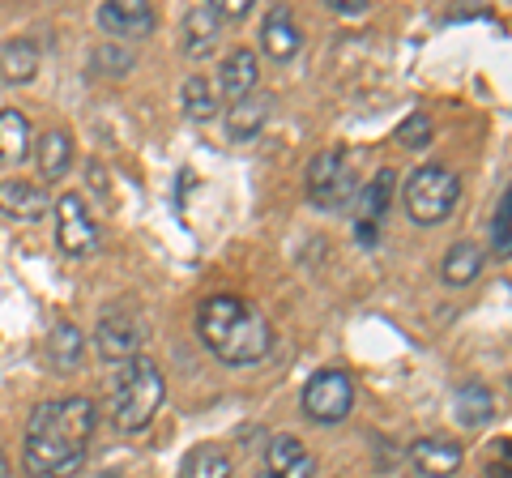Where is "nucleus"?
<instances>
[{
	"mask_svg": "<svg viewBox=\"0 0 512 478\" xmlns=\"http://www.w3.org/2000/svg\"><path fill=\"white\" fill-rule=\"evenodd\" d=\"M94 410L90 397H52L39 402L26 419V444H22V461L35 478H69L86 466L90 440H94Z\"/></svg>",
	"mask_w": 512,
	"mask_h": 478,
	"instance_id": "f257e3e1",
	"label": "nucleus"
},
{
	"mask_svg": "<svg viewBox=\"0 0 512 478\" xmlns=\"http://www.w3.org/2000/svg\"><path fill=\"white\" fill-rule=\"evenodd\" d=\"M197 338L227 368H252V363H261L269 355L274 329H269L265 312L248 304V299L214 295L197 308Z\"/></svg>",
	"mask_w": 512,
	"mask_h": 478,
	"instance_id": "f03ea898",
	"label": "nucleus"
},
{
	"mask_svg": "<svg viewBox=\"0 0 512 478\" xmlns=\"http://www.w3.org/2000/svg\"><path fill=\"white\" fill-rule=\"evenodd\" d=\"M167 402V380L150 359H128L120 363L111 380V423L120 432H146L154 414Z\"/></svg>",
	"mask_w": 512,
	"mask_h": 478,
	"instance_id": "7ed1b4c3",
	"label": "nucleus"
},
{
	"mask_svg": "<svg viewBox=\"0 0 512 478\" xmlns=\"http://www.w3.org/2000/svg\"><path fill=\"white\" fill-rule=\"evenodd\" d=\"M461 201V180L448 167L427 163L419 171H410L406 180V214L419 222V227H440V222L453 218Z\"/></svg>",
	"mask_w": 512,
	"mask_h": 478,
	"instance_id": "20e7f679",
	"label": "nucleus"
},
{
	"mask_svg": "<svg viewBox=\"0 0 512 478\" xmlns=\"http://www.w3.org/2000/svg\"><path fill=\"white\" fill-rule=\"evenodd\" d=\"M359 197V175H355V163L342 146H329L320 150L312 163H308V201L316 210H329V214H342L350 210Z\"/></svg>",
	"mask_w": 512,
	"mask_h": 478,
	"instance_id": "39448f33",
	"label": "nucleus"
},
{
	"mask_svg": "<svg viewBox=\"0 0 512 478\" xmlns=\"http://www.w3.org/2000/svg\"><path fill=\"white\" fill-rule=\"evenodd\" d=\"M350 406H355V380H350L342 368H320L308 385H303V414L312 423H342Z\"/></svg>",
	"mask_w": 512,
	"mask_h": 478,
	"instance_id": "423d86ee",
	"label": "nucleus"
},
{
	"mask_svg": "<svg viewBox=\"0 0 512 478\" xmlns=\"http://www.w3.org/2000/svg\"><path fill=\"white\" fill-rule=\"evenodd\" d=\"M141 346H146V329L133 312H120V308H107L94 325V350L107 359V363H128V359H141Z\"/></svg>",
	"mask_w": 512,
	"mask_h": 478,
	"instance_id": "0eeeda50",
	"label": "nucleus"
},
{
	"mask_svg": "<svg viewBox=\"0 0 512 478\" xmlns=\"http://www.w3.org/2000/svg\"><path fill=\"white\" fill-rule=\"evenodd\" d=\"M56 244L69 257H90L99 248V227L90 218V205L82 193H64L56 201Z\"/></svg>",
	"mask_w": 512,
	"mask_h": 478,
	"instance_id": "6e6552de",
	"label": "nucleus"
},
{
	"mask_svg": "<svg viewBox=\"0 0 512 478\" xmlns=\"http://www.w3.org/2000/svg\"><path fill=\"white\" fill-rule=\"evenodd\" d=\"M393 188H397V171L393 167H384L376 171L367 184H359V218H355V239L363 248H376V235H380V222L384 214L393 210Z\"/></svg>",
	"mask_w": 512,
	"mask_h": 478,
	"instance_id": "1a4fd4ad",
	"label": "nucleus"
},
{
	"mask_svg": "<svg viewBox=\"0 0 512 478\" xmlns=\"http://www.w3.org/2000/svg\"><path fill=\"white\" fill-rule=\"evenodd\" d=\"M99 26L103 35L111 39H124V43H137L154 35L158 26V9L150 5V0H107V5H99Z\"/></svg>",
	"mask_w": 512,
	"mask_h": 478,
	"instance_id": "9d476101",
	"label": "nucleus"
},
{
	"mask_svg": "<svg viewBox=\"0 0 512 478\" xmlns=\"http://www.w3.org/2000/svg\"><path fill=\"white\" fill-rule=\"evenodd\" d=\"M222 13H218V5L214 0H205V5H197V9H188V18H184V56H192V60H205L218 47V39H222Z\"/></svg>",
	"mask_w": 512,
	"mask_h": 478,
	"instance_id": "9b49d317",
	"label": "nucleus"
},
{
	"mask_svg": "<svg viewBox=\"0 0 512 478\" xmlns=\"http://www.w3.org/2000/svg\"><path fill=\"white\" fill-rule=\"evenodd\" d=\"M316 457L295 436H274L265 444V478H312Z\"/></svg>",
	"mask_w": 512,
	"mask_h": 478,
	"instance_id": "f8f14e48",
	"label": "nucleus"
},
{
	"mask_svg": "<svg viewBox=\"0 0 512 478\" xmlns=\"http://www.w3.org/2000/svg\"><path fill=\"white\" fill-rule=\"evenodd\" d=\"M410 461L414 470L427 474V478H453L466 461V449L453 440H440V436H427V440H414L410 444Z\"/></svg>",
	"mask_w": 512,
	"mask_h": 478,
	"instance_id": "ddd939ff",
	"label": "nucleus"
},
{
	"mask_svg": "<svg viewBox=\"0 0 512 478\" xmlns=\"http://www.w3.org/2000/svg\"><path fill=\"white\" fill-rule=\"evenodd\" d=\"M261 47H265V56H274V60H291V56H299L303 30H299L295 13L286 9V5H274V9L265 13V22H261Z\"/></svg>",
	"mask_w": 512,
	"mask_h": 478,
	"instance_id": "4468645a",
	"label": "nucleus"
},
{
	"mask_svg": "<svg viewBox=\"0 0 512 478\" xmlns=\"http://www.w3.org/2000/svg\"><path fill=\"white\" fill-rule=\"evenodd\" d=\"M256 82H261V65H256V52H248V47H235V52L222 56V73H218V90L222 99H248V94H256Z\"/></svg>",
	"mask_w": 512,
	"mask_h": 478,
	"instance_id": "2eb2a0df",
	"label": "nucleus"
},
{
	"mask_svg": "<svg viewBox=\"0 0 512 478\" xmlns=\"http://www.w3.org/2000/svg\"><path fill=\"white\" fill-rule=\"evenodd\" d=\"M52 210V197L30 180H0V214L18 218V222H39Z\"/></svg>",
	"mask_w": 512,
	"mask_h": 478,
	"instance_id": "dca6fc26",
	"label": "nucleus"
},
{
	"mask_svg": "<svg viewBox=\"0 0 512 478\" xmlns=\"http://www.w3.org/2000/svg\"><path fill=\"white\" fill-rule=\"evenodd\" d=\"M269 111H274V99L269 94H248V99L231 103L227 111V137L231 141H256V133L265 129Z\"/></svg>",
	"mask_w": 512,
	"mask_h": 478,
	"instance_id": "f3484780",
	"label": "nucleus"
},
{
	"mask_svg": "<svg viewBox=\"0 0 512 478\" xmlns=\"http://www.w3.org/2000/svg\"><path fill=\"white\" fill-rule=\"evenodd\" d=\"M47 359H52L56 372H77L86 359V333L73 321H56L47 333Z\"/></svg>",
	"mask_w": 512,
	"mask_h": 478,
	"instance_id": "a211bd4d",
	"label": "nucleus"
},
{
	"mask_svg": "<svg viewBox=\"0 0 512 478\" xmlns=\"http://www.w3.org/2000/svg\"><path fill=\"white\" fill-rule=\"evenodd\" d=\"M478 274H483V248H478L474 239H457V244L444 252V265H440L444 286H470Z\"/></svg>",
	"mask_w": 512,
	"mask_h": 478,
	"instance_id": "6ab92c4d",
	"label": "nucleus"
},
{
	"mask_svg": "<svg viewBox=\"0 0 512 478\" xmlns=\"http://www.w3.org/2000/svg\"><path fill=\"white\" fill-rule=\"evenodd\" d=\"M30 146H35V137H30V120L22 116L18 107H5L0 111V163L18 167L22 158L30 154Z\"/></svg>",
	"mask_w": 512,
	"mask_h": 478,
	"instance_id": "aec40b11",
	"label": "nucleus"
},
{
	"mask_svg": "<svg viewBox=\"0 0 512 478\" xmlns=\"http://www.w3.org/2000/svg\"><path fill=\"white\" fill-rule=\"evenodd\" d=\"M491 414H495V397H491V389L483 385V380H470V385L457 389L453 419L461 427H483V423H491Z\"/></svg>",
	"mask_w": 512,
	"mask_h": 478,
	"instance_id": "412c9836",
	"label": "nucleus"
},
{
	"mask_svg": "<svg viewBox=\"0 0 512 478\" xmlns=\"http://www.w3.org/2000/svg\"><path fill=\"white\" fill-rule=\"evenodd\" d=\"M35 73H39V43L35 39L0 43V77H5V82H35Z\"/></svg>",
	"mask_w": 512,
	"mask_h": 478,
	"instance_id": "4be33fe9",
	"label": "nucleus"
},
{
	"mask_svg": "<svg viewBox=\"0 0 512 478\" xmlns=\"http://www.w3.org/2000/svg\"><path fill=\"white\" fill-rule=\"evenodd\" d=\"M30 150H35L39 171L47 175V180H60V175L73 167V141H69V133H60V129H47Z\"/></svg>",
	"mask_w": 512,
	"mask_h": 478,
	"instance_id": "5701e85b",
	"label": "nucleus"
},
{
	"mask_svg": "<svg viewBox=\"0 0 512 478\" xmlns=\"http://www.w3.org/2000/svg\"><path fill=\"white\" fill-rule=\"evenodd\" d=\"M180 478H235V466L227 449H218V444H197L184 466H180Z\"/></svg>",
	"mask_w": 512,
	"mask_h": 478,
	"instance_id": "b1692460",
	"label": "nucleus"
},
{
	"mask_svg": "<svg viewBox=\"0 0 512 478\" xmlns=\"http://www.w3.org/2000/svg\"><path fill=\"white\" fill-rule=\"evenodd\" d=\"M180 99H184V111L192 120H214L218 116V90L205 82V77H188Z\"/></svg>",
	"mask_w": 512,
	"mask_h": 478,
	"instance_id": "393cba45",
	"label": "nucleus"
},
{
	"mask_svg": "<svg viewBox=\"0 0 512 478\" xmlns=\"http://www.w3.org/2000/svg\"><path fill=\"white\" fill-rule=\"evenodd\" d=\"M393 141H397V146H406V150L431 146V116H427V111H410V116L393 129Z\"/></svg>",
	"mask_w": 512,
	"mask_h": 478,
	"instance_id": "a878e982",
	"label": "nucleus"
},
{
	"mask_svg": "<svg viewBox=\"0 0 512 478\" xmlns=\"http://www.w3.org/2000/svg\"><path fill=\"white\" fill-rule=\"evenodd\" d=\"M491 252L500 261L512 252V205H508V193H500V205H495V214H491Z\"/></svg>",
	"mask_w": 512,
	"mask_h": 478,
	"instance_id": "bb28decb",
	"label": "nucleus"
},
{
	"mask_svg": "<svg viewBox=\"0 0 512 478\" xmlns=\"http://www.w3.org/2000/svg\"><path fill=\"white\" fill-rule=\"evenodd\" d=\"M94 69L107 77H124L133 69V52H120V43H103L99 52H94Z\"/></svg>",
	"mask_w": 512,
	"mask_h": 478,
	"instance_id": "cd10ccee",
	"label": "nucleus"
},
{
	"mask_svg": "<svg viewBox=\"0 0 512 478\" xmlns=\"http://www.w3.org/2000/svg\"><path fill=\"white\" fill-rule=\"evenodd\" d=\"M218 13H222V22H239V18H248V9H252V0H214Z\"/></svg>",
	"mask_w": 512,
	"mask_h": 478,
	"instance_id": "c85d7f7f",
	"label": "nucleus"
},
{
	"mask_svg": "<svg viewBox=\"0 0 512 478\" xmlns=\"http://www.w3.org/2000/svg\"><path fill=\"white\" fill-rule=\"evenodd\" d=\"M495 449L500 453H495V461H491V478H508V440H500Z\"/></svg>",
	"mask_w": 512,
	"mask_h": 478,
	"instance_id": "c756f323",
	"label": "nucleus"
},
{
	"mask_svg": "<svg viewBox=\"0 0 512 478\" xmlns=\"http://www.w3.org/2000/svg\"><path fill=\"white\" fill-rule=\"evenodd\" d=\"M338 13H346V18H359V13H367V0H329Z\"/></svg>",
	"mask_w": 512,
	"mask_h": 478,
	"instance_id": "7c9ffc66",
	"label": "nucleus"
},
{
	"mask_svg": "<svg viewBox=\"0 0 512 478\" xmlns=\"http://www.w3.org/2000/svg\"><path fill=\"white\" fill-rule=\"evenodd\" d=\"M0 478H13V470H9V461H5V453H0Z\"/></svg>",
	"mask_w": 512,
	"mask_h": 478,
	"instance_id": "2f4dec72",
	"label": "nucleus"
},
{
	"mask_svg": "<svg viewBox=\"0 0 512 478\" xmlns=\"http://www.w3.org/2000/svg\"><path fill=\"white\" fill-rule=\"evenodd\" d=\"M261 478H265V474H261Z\"/></svg>",
	"mask_w": 512,
	"mask_h": 478,
	"instance_id": "473e14b6",
	"label": "nucleus"
}]
</instances>
